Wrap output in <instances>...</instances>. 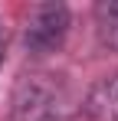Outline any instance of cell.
Instances as JSON below:
<instances>
[{
  "label": "cell",
  "instance_id": "3957f363",
  "mask_svg": "<svg viewBox=\"0 0 118 121\" xmlns=\"http://www.w3.org/2000/svg\"><path fill=\"white\" fill-rule=\"evenodd\" d=\"M82 111L92 121H118V72L92 85V92L85 95Z\"/></svg>",
  "mask_w": 118,
  "mask_h": 121
},
{
  "label": "cell",
  "instance_id": "5b68a950",
  "mask_svg": "<svg viewBox=\"0 0 118 121\" xmlns=\"http://www.w3.org/2000/svg\"><path fill=\"white\" fill-rule=\"evenodd\" d=\"M0 56H3V33H0Z\"/></svg>",
  "mask_w": 118,
  "mask_h": 121
},
{
  "label": "cell",
  "instance_id": "6da1fadb",
  "mask_svg": "<svg viewBox=\"0 0 118 121\" xmlns=\"http://www.w3.org/2000/svg\"><path fill=\"white\" fill-rule=\"evenodd\" d=\"M13 121H72L66 92L49 75H23L13 92Z\"/></svg>",
  "mask_w": 118,
  "mask_h": 121
},
{
  "label": "cell",
  "instance_id": "7a4b0ae2",
  "mask_svg": "<svg viewBox=\"0 0 118 121\" xmlns=\"http://www.w3.org/2000/svg\"><path fill=\"white\" fill-rule=\"evenodd\" d=\"M69 33V10L62 3H39L30 10L26 17V46L36 52V56H46L62 46Z\"/></svg>",
  "mask_w": 118,
  "mask_h": 121
},
{
  "label": "cell",
  "instance_id": "277c9868",
  "mask_svg": "<svg viewBox=\"0 0 118 121\" xmlns=\"http://www.w3.org/2000/svg\"><path fill=\"white\" fill-rule=\"evenodd\" d=\"M95 26H98L102 46L118 52V0H105L95 7Z\"/></svg>",
  "mask_w": 118,
  "mask_h": 121
}]
</instances>
